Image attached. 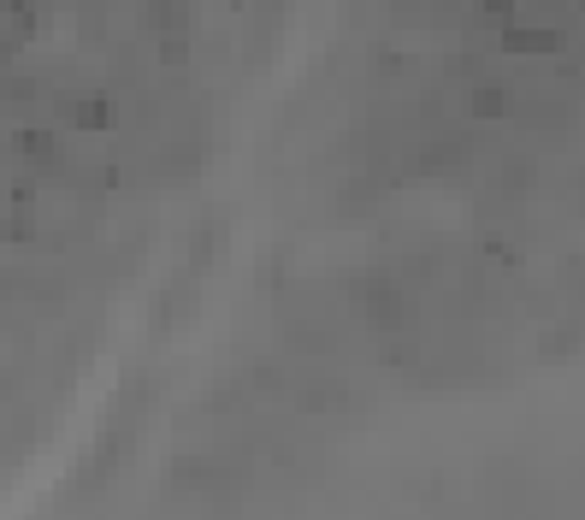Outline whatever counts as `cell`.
<instances>
[{
    "label": "cell",
    "instance_id": "obj_2",
    "mask_svg": "<svg viewBox=\"0 0 585 520\" xmlns=\"http://www.w3.org/2000/svg\"><path fill=\"white\" fill-rule=\"evenodd\" d=\"M503 42H509V48H515V54H556V48H562V36H556V30H503Z\"/></svg>",
    "mask_w": 585,
    "mask_h": 520
},
{
    "label": "cell",
    "instance_id": "obj_4",
    "mask_svg": "<svg viewBox=\"0 0 585 520\" xmlns=\"http://www.w3.org/2000/svg\"><path fill=\"white\" fill-rule=\"evenodd\" d=\"M71 125L107 130V125H113V101H77V107H71Z\"/></svg>",
    "mask_w": 585,
    "mask_h": 520
},
{
    "label": "cell",
    "instance_id": "obj_1",
    "mask_svg": "<svg viewBox=\"0 0 585 520\" xmlns=\"http://www.w3.org/2000/svg\"><path fill=\"white\" fill-rule=\"evenodd\" d=\"M355 302H361V314L373 325H408V296L390 278H361L355 284Z\"/></svg>",
    "mask_w": 585,
    "mask_h": 520
},
{
    "label": "cell",
    "instance_id": "obj_3",
    "mask_svg": "<svg viewBox=\"0 0 585 520\" xmlns=\"http://www.w3.org/2000/svg\"><path fill=\"white\" fill-rule=\"evenodd\" d=\"M467 113H473V119H503V113H509V95H503L497 83H479V89L467 95Z\"/></svg>",
    "mask_w": 585,
    "mask_h": 520
}]
</instances>
